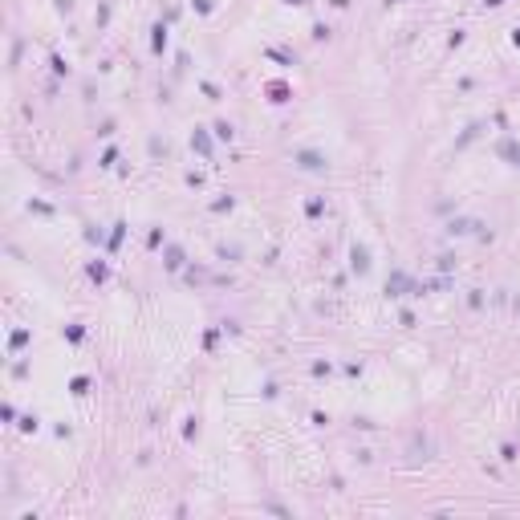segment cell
<instances>
[{"mask_svg": "<svg viewBox=\"0 0 520 520\" xmlns=\"http://www.w3.org/2000/svg\"><path fill=\"white\" fill-rule=\"evenodd\" d=\"M500 155H508V159L520 163V147H516V143H500Z\"/></svg>", "mask_w": 520, "mask_h": 520, "instance_id": "obj_1", "label": "cell"}, {"mask_svg": "<svg viewBox=\"0 0 520 520\" xmlns=\"http://www.w3.org/2000/svg\"><path fill=\"white\" fill-rule=\"evenodd\" d=\"M301 163H305V167H309V171H317V167H325V163H321V159H317V155H301Z\"/></svg>", "mask_w": 520, "mask_h": 520, "instance_id": "obj_2", "label": "cell"}]
</instances>
